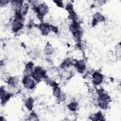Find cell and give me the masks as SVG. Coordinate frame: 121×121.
Returning <instances> with one entry per match:
<instances>
[{
	"label": "cell",
	"mask_w": 121,
	"mask_h": 121,
	"mask_svg": "<svg viewBox=\"0 0 121 121\" xmlns=\"http://www.w3.org/2000/svg\"><path fill=\"white\" fill-rule=\"evenodd\" d=\"M45 76V72L40 67L36 68L32 75L33 79L37 81H38L41 79L42 78L44 77Z\"/></svg>",
	"instance_id": "cell-1"
},
{
	"label": "cell",
	"mask_w": 121,
	"mask_h": 121,
	"mask_svg": "<svg viewBox=\"0 0 121 121\" xmlns=\"http://www.w3.org/2000/svg\"><path fill=\"white\" fill-rule=\"evenodd\" d=\"M23 83L25 86L29 89H32L35 86V80L30 77H25L23 80Z\"/></svg>",
	"instance_id": "cell-2"
},
{
	"label": "cell",
	"mask_w": 121,
	"mask_h": 121,
	"mask_svg": "<svg viewBox=\"0 0 121 121\" xmlns=\"http://www.w3.org/2000/svg\"><path fill=\"white\" fill-rule=\"evenodd\" d=\"M36 10L39 15H43L48 12V8L45 3H41L38 5Z\"/></svg>",
	"instance_id": "cell-3"
},
{
	"label": "cell",
	"mask_w": 121,
	"mask_h": 121,
	"mask_svg": "<svg viewBox=\"0 0 121 121\" xmlns=\"http://www.w3.org/2000/svg\"><path fill=\"white\" fill-rule=\"evenodd\" d=\"M103 80V76L102 74L100 73L95 72L93 75L92 78V81L94 84L95 85H99L101 84Z\"/></svg>",
	"instance_id": "cell-4"
},
{
	"label": "cell",
	"mask_w": 121,
	"mask_h": 121,
	"mask_svg": "<svg viewBox=\"0 0 121 121\" xmlns=\"http://www.w3.org/2000/svg\"><path fill=\"white\" fill-rule=\"evenodd\" d=\"M12 8L16 12H19L23 6L22 1L19 0H14L11 1Z\"/></svg>",
	"instance_id": "cell-5"
},
{
	"label": "cell",
	"mask_w": 121,
	"mask_h": 121,
	"mask_svg": "<svg viewBox=\"0 0 121 121\" xmlns=\"http://www.w3.org/2000/svg\"><path fill=\"white\" fill-rule=\"evenodd\" d=\"M33 73V70L32 68V65L30 62L28 64H27L26 67L24 70V75L25 77H30L32 76Z\"/></svg>",
	"instance_id": "cell-6"
},
{
	"label": "cell",
	"mask_w": 121,
	"mask_h": 121,
	"mask_svg": "<svg viewBox=\"0 0 121 121\" xmlns=\"http://www.w3.org/2000/svg\"><path fill=\"white\" fill-rule=\"evenodd\" d=\"M11 93H8L6 91H5L4 89L2 90L1 88L0 90V98L2 102H7L10 98Z\"/></svg>",
	"instance_id": "cell-7"
},
{
	"label": "cell",
	"mask_w": 121,
	"mask_h": 121,
	"mask_svg": "<svg viewBox=\"0 0 121 121\" xmlns=\"http://www.w3.org/2000/svg\"><path fill=\"white\" fill-rule=\"evenodd\" d=\"M104 16L100 13H96L94 14L93 17V20L95 23H99L104 20Z\"/></svg>",
	"instance_id": "cell-8"
},
{
	"label": "cell",
	"mask_w": 121,
	"mask_h": 121,
	"mask_svg": "<svg viewBox=\"0 0 121 121\" xmlns=\"http://www.w3.org/2000/svg\"><path fill=\"white\" fill-rule=\"evenodd\" d=\"M39 27L41 31V33L44 35H47L50 32V27L49 26L44 24H42Z\"/></svg>",
	"instance_id": "cell-9"
},
{
	"label": "cell",
	"mask_w": 121,
	"mask_h": 121,
	"mask_svg": "<svg viewBox=\"0 0 121 121\" xmlns=\"http://www.w3.org/2000/svg\"><path fill=\"white\" fill-rule=\"evenodd\" d=\"M34 101L32 98H27L25 102V106L29 110H31L33 108Z\"/></svg>",
	"instance_id": "cell-10"
},
{
	"label": "cell",
	"mask_w": 121,
	"mask_h": 121,
	"mask_svg": "<svg viewBox=\"0 0 121 121\" xmlns=\"http://www.w3.org/2000/svg\"><path fill=\"white\" fill-rule=\"evenodd\" d=\"M19 82V78L17 77H11L9 81L8 82L9 84L12 86H17Z\"/></svg>",
	"instance_id": "cell-11"
},
{
	"label": "cell",
	"mask_w": 121,
	"mask_h": 121,
	"mask_svg": "<svg viewBox=\"0 0 121 121\" xmlns=\"http://www.w3.org/2000/svg\"><path fill=\"white\" fill-rule=\"evenodd\" d=\"M44 52L46 54H51L53 52V48L50 44L46 45L44 48Z\"/></svg>",
	"instance_id": "cell-12"
},
{
	"label": "cell",
	"mask_w": 121,
	"mask_h": 121,
	"mask_svg": "<svg viewBox=\"0 0 121 121\" xmlns=\"http://www.w3.org/2000/svg\"><path fill=\"white\" fill-rule=\"evenodd\" d=\"M8 90L10 93L12 94H15L18 92L19 88L17 87V86H12L9 85L8 86Z\"/></svg>",
	"instance_id": "cell-13"
},
{
	"label": "cell",
	"mask_w": 121,
	"mask_h": 121,
	"mask_svg": "<svg viewBox=\"0 0 121 121\" xmlns=\"http://www.w3.org/2000/svg\"><path fill=\"white\" fill-rule=\"evenodd\" d=\"M102 118V114L100 112H98L96 114H92L90 116V119L93 121L100 120Z\"/></svg>",
	"instance_id": "cell-14"
},
{
	"label": "cell",
	"mask_w": 121,
	"mask_h": 121,
	"mask_svg": "<svg viewBox=\"0 0 121 121\" xmlns=\"http://www.w3.org/2000/svg\"><path fill=\"white\" fill-rule=\"evenodd\" d=\"M77 68L79 70H83L85 68V63L83 60H80L78 61L77 64Z\"/></svg>",
	"instance_id": "cell-15"
},
{
	"label": "cell",
	"mask_w": 121,
	"mask_h": 121,
	"mask_svg": "<svg viewBox=\"0 0 121 121\" xmlns=\"http://www.w3.org/2000/svg\"><path fill=\"white\" fill-rule=\"evenodd\" d=\"M30 57L32 59H35L38 56V52L35 50H32L29 53Z\"/></svg>",
	"instance_id": "cell-16"
},
{
	"label": "cell",
	"mask_w": 121,
	"mask_h": 121,
	"mask_svg": "<svg viewBox=\"0 0 121 121\" xmlns=\"http://www.w3.org/2000/svg\"><path fill=\"white\" fill-rule=\"evenodd\" d=\"M68 107H69V108L71 111H74L77 109L78 107V104L76 102H73L69 104Z\"/></svg>",
	"instance_id": "cell-17"
},
{
	"label": "cell",
	"mask_w": 121,
	"mask_h": 121,
	"mask_svg": "<svg viewBox=\"0 0 121 121\" xmlns=\"http://www.w3.org/2000/svg\"><path fill=\"white\" fill-rule=\"evenodd\" d=\"M10 78H11V77L10 76V75L7 73H3L1 75L2 79L3 81H4L5 82H7L8 83L9 81Z\"/></svg>",
	"instance_id": "cell-18"
},
{
	"label": "cell",
	"mask_w": 121,
	"mask_h": 121,
	"mask_svg": "<svg viewBox=\"0 0 121 121\" xmlns=\"http://www.w3.org/2000/svg\"><path fill=\"white\" fill-rule=\"evenodd\" d=\"M38 119V117L37 115L34 113V112H32L30 113L29 116V120L30 121H37Z\"/></svg>",
	"instance_id": "cell-19"
},
{
	"label": "cell",
	"mask_w": 121,
	"mask_h": 121,
	"mask_svg": "<svg viewBox=\"0 0 121 121\" xmlns=\"http://www.w3.org/2000/svg\"><path fill=\"white\" fill-rule=\"evenodd\" d=\"M57 97L59 101H62L65 100L66 98V95L64 93L60 92V93L57 96Z\"/></svg>",
	"instance_id": "cell-20"
},
{
	"label": "cell",
	"mask_w": 121,
	"mask_h": 121,
	"mask_svg": "<svg viewBox=\"0 0 121 121\" xmlns=\"http://www.w3.org/2000/svg\"><path fill=\"white\" fill-rule=\"evenodd\" d=\"M115 52H116V56L120 55V54H121V47L120 45L117 46L116 49H115Z\"/></svg>",
	"instance_id": "cell-21"
},
{
	"label": "cell",
	"mask_w": 121,
	"mask_h": 121,
	"mask_svg": "<svg viewBox=\"0 0 121 121\" xmlns=\"http://www.w3.org/2000/svg\"><path fill=\"white\" fill-rule=\"evenodd\" d=\"M8 3H9V1L1 0H0V6L1 7H4V6H6Z\"/></svg>",
	"instance_id": "cell-22"
},
{
	"label": "cell",
	"mask_w": 121,
	"mask_h": 121,
	"mask_svg": "<svg viewBox=\"0 0 121 121\" xmlns=\"http://www.w3.org/2000/svg\"><path fill=\"white\" fill-rule=\"evenodd\" d=\"M56 2V3L57 4L58 6L60 7H62V5H63V3H62V2L61 1H59V0H57V1H55Z\"/></svg>",
	"instance_id": "cell-23"
}]
</instances>
